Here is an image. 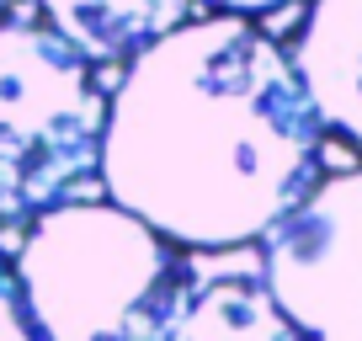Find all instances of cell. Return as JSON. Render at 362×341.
I'll list each match as a JSON object with an SVG mask.
<instances>
[{"label":"cell","mask_w":362,"mask_h":341,"mask_svg":"<svg viewBox=\"0 0 362 341\" xmlns=\"http://www.w3.org/2000/svg\"><path fill=\"white\" fill-rule=\"evenodd\" d=\"M288 59L315 117L362 149V0H309Z\"/></svg>","instance_id":"5b68a950"},{"label":"cell","mask_w":362,"mask_h":341,"mask_svg":"<svg viewBox=\"0 0 362 341\" xmlns=\"http://www.w3.org/2000/svg\"><path fill=\"white\" fill-rule=\"evenodd\" d=\"M37 6L86 64H128L192 16V0H37Z\"/></svg>","instance_id":"8992f818"},{"label":"cell","mask_w":362,"mask_h":341,"mask_svg":"<svg viewBox=\"0 0 362 341\" xmlns=\"http://www.w3.org/2000/svg\"><path fill=\"white\" fill-rule=\"evenodd\" d=\"M160 341H309L250 277H218L181 299Z\"/></svg>","instance_id":"52a82bcc"},{"label":"cell","mask_w":362,"mask_h":341,"mask_svg":"<svg viewBox=\"0 0 362 341\" xmlns=\"http://www.w3.org/2000/svg\"><path fill=\"white\" fill-rule=\"evenodd\" d=\"M325 123L288 48L250 16H203L128 59L102 123L107 197L187 250L261 240L320 182Z\"/></svg>","instance_id":"6da1fadb"},{"label":"cell","mask_w":362,"mask_h":341,"mask_svg":"<svg viewBox=\"0 0 362 341\" xmlns=\"http://www.w3.org/2000/svg\"><path fill=\"white\" fill-rule=\"evenodd\" d=\"M11 6H16V0H0V16H6V11H11Z\"/></svg>","instance_id":"30bf717a"},{"label":"cell","mask_w":362,"mask_h":341,"mask_svg":"<svg viewBox=\"0 0 362 341\" xmlns=\"http://www.w3.org/2000/svg\"><path fill=\"white\" fill-rule=\"evenodd\" d=\"M218 11L229 16H267V11H283V6H293V0H214Z\"/></svg>","instance_id":"9c48e42d"},{"label":"cell","mask_w":362,"mask_h":341,"mask_svg":"<svg viewBox=\"0 0 362 341\" xmlns=\"http://www.w3.org/2000/svg\"><path fill=\"white\" fill-rule=\"evenodd\" d=\"M16 272L43 341H160L192 267L117 203H59L16 240Z\"/></svg>","instance_id":"7a4b0ae2"},{"label":"cell","mask_w":362,"mask_h":341,"mask_svg":"<svg viewBox=\"0 0 362 341\" xmlns=\"http://www.w3.org/2000/svg\"><path fill=\"white\" fill-rule=\"evenodd\" d=\"M16 240L22 235L0 229V341H43L22 294V272H16Z\"/></svg>","instance_id":"ba28073f"},{"label":"cell","mask_w":362,"mask_h":341,"mask_svg":"<svg viewBox=\"0 0 362 341\" xmlns=\"http://www.w3.org/2000/svg\"><path fill=\"white\" fill-rule=\"evenodd\" d=\"M107 91L48 22L0 16V229L96 182Z\"/></svg>","instance_id":"3957f363"},{"label":"cell","mask_w":362,"mask_h":341,"mask_svg":"<svg viewBox=\"0 0 362 341\" xmlns=\"http://www.w3.org/2000/svg\"><path fill=\"white\" fill-rule=\"evenodd\" d=\"M261 288L309 341H362V166L315 182L261 235Z\"/></svg>","instance_id":"277c9868"}]
</instances>
